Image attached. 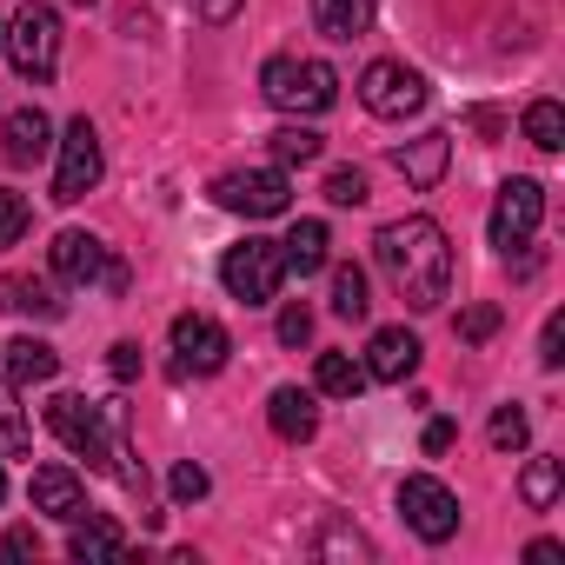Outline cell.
Here are the masks:
<instances>
[{
	"label": "cell",
	"mask_w": 565,
	"mask_h": 565,
	"mask_svg": "<svg viewBox=\"0 0 565 565\" xmlns=\"http://www.w3.org/2000/svg\"><path fill=\"white\" fill-rule=\"evenodd\" d=\"M373 253H380V273L393 279V294L413 313H433V307L452 300V246H446V226L439 220H426V213L386 220L373 233Z\"/></svg>",
	"instance_id": "cell-1"
},
{
	"label": "cell",
	"mask_w": 565,
	"mask_h": 565,
	"mask_svg": "<svg viewBox=\"0 0 565 565\" xmlns=\"http://www.w3.org/2000/svg\"><path fill=\"white\" fill-rule=\"evenodd\" d=\"M259 87L279 114H327L340 100V74L327 61H294V54H273L259 67Z\"/></svg>",
	"instance_id": "cell-2"
},
{
	"label": "cell",
	"mask_w": 565,
	"mask_h": 565,
	"mask_svg": "<svg viewBox=\"0 0 565 565\" xmlns=\"http://www.w3.org/2000/svg\"><path fill=\"white\" fill-rule=\"evenodd\" d=\"M127 419V406H87L81 393H61L54 406H47V426H54V439L67 446V452H81L87 466H107V452H114V426Z\"/></svg>",
	"instance_id": "cell-3"
},
{
	"label": "cell",
	"mask_w": 565,
	"mask_h": 565,
	"mask_svg": "<svg viewBox=\"0 0 565 565\" xmlns=\"http://www.w3.org/2000/svg\"><path fill=\"white\" fill-rule=\"evenodd\" d=\"M279 279H287L279 239H239V246H226V259H220V287H226L239 307H273Z\"/></svg>",
	"instance_id": "cell-4"
},
{
	"label": "cell",
	"mask_w": 565,
	"mask_h": 565,
	"mask_svg": "<svg viewBox=\"0 0 565 565\" xmlns=\"http://www.w3.org/2000/svg\"><path fill=\"white\" fill-rule=\"evenodd\" d=\"M8 61H14V74L21 81H54V67H61V14L54 8H41V0H28V8L8 21Z\"/></svg>",
	"instance_id": "cell-5"
},
{
	"label": "cell",
	"mask_w": 565,
	"mask_h": 565,
	"mask_svg": "<svg viewBox=\"0 0 565 565\" xmlns=\"http://www.w3.org/2000/svg\"><path fill=\"white\" fill-rule=\"evenodd\" d=\"M213 200L226 213H246V220H273L294 206V186H287V167H246V173H220L213 180Z\"/></svg>",
	"instance_id": "cell-6"
},
{
	"label": "cell",
	"mask_w": 565,
	"mask_h": 565,
	"mask_svg": "<svg viewBox=\"0 0 565 565\" xmlns=\"http://www.w3.org/2000/svg\"><path fill=\"white\" fill-rule=\"evenodd\" d=\"M100 173H107V153H100V134H94V120L81 114V120H67V134H61V167H54V200H61V206H74V200H87V193L100 186Z\"/></svg>",
	"instance_id": "cell-7"
},
{
	"label": "cell",
	"mask_w": 565,
	"mask_h": 565,
	"mask_svg": "<svg viewBox=\"0 0 565 565\" xmlns=\"http://www.w3.org/2000/svg\"><path fill=\"white\" fill-rule=\"evenodd\" d=\"M360 100H366L373 120H406V114L426 107V81H419L406 61H373V67L360 74Z\"/></svg>",
	"instance_id": "cell-8"
},
{
	"label": "cell",
	"mask_w": 565,
	"mask_h": 565,
	"mask_svg": "<svg viewBox=\"0 0 565 565\" xmlns=\"http://www.w3.org/2000/svg\"><path fill=\"white\" fill-rule=\"evenodd\" d=\"M399 512H406V525H413L426 545H446V539L459 532V499H452L439 479H426V472H413V479L399 486Z\"/></svg>",
	"instance_id": "cell-9"
},
{
	"label": "cell",
	"mask_w": 565,
	"mask_h": 565,
	"mask_svg": "<svg viewBox=\"0 0 565 565\" xmlns=\"http://www.w3.org/2000/svg\"><path fill=\"white\" fill-rule=\"evenodd\" d=\"M539 220H545V186H539V180H505L499 200H492V246H499V253L525 246V239L539 233Z\"/></svg>",
	"instance_id": "cell-10"
},
{
	"label": "cell",
	"mask_w": 565,
	"mask_h": 565,
	"mask_svg": "<svg viewBox=\"0 0 565 565\" xmlns=\"http://www.w3.org/2000/svg\"><path fill=\"white\" fill-rule=\"evenodd\" d=\"M173 373H220L226 366V353H233V340H226V327L220 320H206V313H180L173 320Z\"/></svg>",
	"instance_id": "cell-11"
},
{
	"label": "cell",
	"mask_w": 565,
	"mask_h": 565,
	"mask_svg": "<svg viewBox=\"0 0 565 565\" xmlns=\"http://www.w3.org/2000/svg\"><path fill=\"white\" fill-rule=\"evenodd\" d=\"M47 266H54V279H67V287H94V279L107 273V246H100L94 233L67 226V233H54V246H47Z\"/></svg>",
	"instance_id": "cell-12"
},
{
	"label": "cell",
	"mask_w": 565,
	"mask_h": 565,
	"mask_svg": "<svg viewBox=\"0 0 565 565\" xmlns=\"http://www.w3.org/2000/svg\"><path fill=\"white\" fill-rule=\"evenodd\" d=\"M393 167H399V180L406 186H419V193H433L439 180H446V167H452V134H419V140H406V147H393Z\"/></svg>",
	"instance_id": "cell-13"
},
{
	"label": "cell",
	"mask_w": 565,
	"mask_h": 565,
	"mask_svg": "<svg viewBox=\"0 0 565 565\" xmlns=\"http://www.w3.org/2000/svg\"><path fill=\"white\" fill-rule=\"evenodd\" d=\"M413 373H419V340H413L406 327H380L373 347H366V380L399 386V380H413Z\"/></svg>",
	"instance_id": "cell-14"
},
{
	"label": "cell",
	"mask_w": 565,
	"mask_h": 565,
	"mask_svg": "<svg viewBox=\"0 0 565 565\" xmlns=\"http://www.w3.org/2000/svg\"><path fill=\"white\" fill-rule=\"evenodd\" d=\"M0 147H8L14 167H34V160H47V147H54V120H47L41 107H14L8 120H0Z\"/></svg>",
	"instance_id": "cell-15"
},
{
	"label": "cell",
	"mask_w": 565,
	"mask_h": 565,
	"mask_svg": "<svg viewBox=\"0 0 565 565\" xmlns=\"http://www.w3.org/2000/svg\"><path fill=\"white\" fill-rule=\"evenodd\" d=\"M28 499H34V512H47V519H81L87 512V486L67 472V466H41L34 472V486H28Z\"/></svg>",
	"instance_id": "cell-16"
},
{
	"label": "cell",
	"mask_w": 565,
	"mask_h": 565,
	"mask_svg": "<svg viewBox=\"0 0 565 565\" xmlns=\"http://www.w3.org/2000/svg\"><path fill=\"white\" fill-rule=\"evenodd\" d=\"M266 419H273V433L287 439V446H307V439L320 433V406H313V393H300V386H273Z\"/></svg>",
	"instance_id": "cell-17"
},
{
	"label": "cell",
	"mask_w": 565,
	"mask_h": 565,
	"mask_svg": "<svg viewBox=\"0 0 565 565\" xmlns=\"http://www.w3.org/2000/svg\"><path fill=\"white\" fill-rule=\"evenodd\" d=\"M327 246H333V233H327V220H300L287 239H279V259H287V273H320L327 266Z\"/></svg>",
	"instance_id": "cell-18"
},
{
	"label": "cell",
	"mask_w": 565,
	"mask_h": 565,
	"mask_svg": "<svg viewBox=\"0 0 565 565\" xmlns=\"http://www.w3.org/2000/svg\"><path fill=\"white\" fill-rule=\"evenodd\" d=\"M0 353H8V380H14V386H47V380L61 373V353H54L47 340H34V333L14 340V347H0Z\"/></svg>",
	"instance_id": "cell-19"
},
{
	"label": "cell",
	"mask_w": 565,
	"mask_h": 565,
	"mask_svg": "<svg viewBox=\"0 0 565 565\" xmlns=\"http://www.w3.org/2000/svg\"><path fill=\"white\" fill-rule=\"evenodd\" d=\"M313 28L327 41H360L373 28V0H313Z\"/></svg>",
	"instance_id": "cell-20"
},
{
	"label": "cell",
	"mask_w": 565,
	"mask_h": 565,
	"mask_svg": "<svg viewBox=\"0 0 565 565\" xmlns=\"http://www.w3.org/2000/svg\"><path fill=\"white\" fill-rule=\"evenodd\" d=\"M0 307H8V313H21V320H61V300H54V287H47V279H28V273H14L8 287H0Z\"/></svg>",
	"instance_id": "cell-21"
},
{
	"label": "cell",
	"mask_w": 565,
	"mask_h": 565,
	"mask_svg": "<svg viewBox=\"0 0 565 565\" xmlns=\"http://www.w3.org/2000/svg\"><path fill=\"white\" fill-rule=\"evenodd\" d=\"M67 552H74V558H120V552H127V532H120V525H107V519H87V512H81V519H74Z\"/></svg>",
	"instance_id": "cell-22"
},
{
	"label": "cell",
	"mask_w": 565,
	"mask_h": 565,
	"mask_svg": "<svg viewBox=\"0 0 565 565\" xmlns=\"http://www.w3.org/2000/svg\"><path fill=\"white\" fill-rule=\"evenodd\" d=\"M313 386H320L327 399H353V393L366 386V366H360L353 353H320V366H313Z\"/></svg>",
	"instance_id": "cell-23"
},
{
	"label": "cell",
	"mask_w": 565,
	"mask_h": 565,
	"mask_svg": "<svg viewBox=\"0 0 565 565\" xmlns=\"http://www.w3.org/2000/svg\"><path fill=\"white\" fill-rule=\"evenodd\" d=\"M558 492H565V459H532L525 479H519V499H525L532 512H552Z\"/></svg>",
	"instance_id": "cell-24"
},
{
	"label": "cell",
	"mask_w": 565,
	"mask_h": 565,
	"mask_svg": "<svg viewBox=\"0 0 565 565\" xmlns=\"http://www.w3.org/2000/svg\"><path fill=\"white\" fill-rule=\"evenodd\" d=\"M34 452V433L14 406V380H0V459H28Z\"/></svg>",
	"instance_id": "cell-25"
},
{
	"label": "cell",
	"mask_w": 565,
	"mask_h": 565,
	"mask_svg": "<svg viewBox=\"0 0 565 565\" xmlns=\"http://www.w3.org/2000/svg\"><path fill=\"white\" fill-rule=\"evenodd\" d=\"M266 147H273V167H313L327 140H320L313 127H279V134H273Z\"/></svg>",
	"instance_id": "cell-26"
},
{
	"label": "cell",
	"mask_w": 565,
	"mask_h": 565,
	"mask_svg": "<svg viewBox=\"0 0 565 565\" xmlns=\"http://www.w3.org/2000/svg\"><path fill=\"white\" fill-rule=\"evenodd\" d=\"M525 140H532L539 153H558V147H565V107H558V100H532V107H525Z\"/></svg>",
	"instance_id": "cell-27"
},
{
	"label": "cell",
	"mask_w": 565,
	"mask_h": 565,
	"mask_svg": "<svg viewBox=\"0 0 565 565\" xmlns=\"http://www.w3.org/2000/svg\"><path fill=\"white\" fill-rule=\"evenodd\" d=\"M366 273L360 266H333V313L340 320H366Z\"/></svg>",
	"instance_id": "cell-28"
},
{
	"label": "cell",
	"mask_w": 565,
	"mask_h": 565,
	"mask_svg": "<svg viewBox=\"0 0 565 565\" xmlns=\"http://www.w3.org/2000/svg\"><path fill=\"white\" fill-rule=\"evenodd\" d=\"M28 200L14 193V186H0V253H8V246H21V233H28Z\"/></svg>",
	"instance_id": "cell-29"
},
{
	"label": "cell",
	"mask_w": 565,
	"mask_h": 565,
	"mask_svg": "<svg viewBox=\"0 0 565 565\" xmlns=\"http://www.w3.org/2000/svg\"><path fill=\"white\" fill-rule=\"evenodd\" d=\"M525 439H532V419H525L519 406H499V413H492V446H499V452H519Z\"/></svg>",
	"instance_id": "cell-30"
},
{
	"label": "cell",
	"mask_w": 565,
	"mask_h": 565,
	"mask_svg": "<svg viewBox=\"0 0 565 565\" xmlns=\"http://www.w3.org/2000/svg\"><path fill=\"white\" fill-rule=\"evenodd\" d=\"M327 200L333 206H366V173L360 167H333L327 173Z\"/></svg>",
	"instance_id": "cell-31"
},
{
	"label": "cell",
	"mask_w": 565,
	"mask_h": 565,
	"mask_svg": "<svg viewBox=\"0 0 565 565\" xmlns=\"http://www.w3.org/2000/svg\"><path fill=\"white\" fill-rule=\"evenodd\" d=\"M167 486H173V499H180V505H193V499H206V466H193V459H180Z\"/></svg>",
	"instance_id": "cell-32"
},
{
	"label": "cell",
	"mask_w": 565,
	"mask_h": 565,
	"mask_svg": "<svg viewBox=\"0 0 565 565\" xmlns=\"http://www.w3.org/2000/svg\"><path fill=\"white\" fill-rule=\"evenodd\" d=\"M492 333H499V307H466V313H459V340L479 347V340H492Z\"/></svg>",
	"instance_id": "cell-33"
},
{
	"label": "cell",
	"mask_w": 565,
	"mask_h": 565,
	"mask_svg": "<svg viewBox=\"0 0 565 565\" xmlns=\"http://www.w3.org/2000/svg\"><path fill=\"white\" fill-rule=\"evenodd\" d=\"M307 340H313V313L287 307V313H279V347H307Z\"/></svg>",
	"instance_id": "cell-34"
},
{
	"label": "cell",
	"mask_w": 565,
	"mask_h": 565,
	"mask_svg": "<svg viewBox=\"0 0 565 565\" xmlns=\"http://www.w3.org/2000/svg\"><path fill=\"white\" fill-rule=\"evenodd\" d=\"M558 347H565V320L552 313V320H545V333H539V360H545V366H558V360H565Z\"/></svg>",
	"instance_id": "cell-35"
},
{
	"label": "cell",
	"mask_w": 565,
	"mask_h": 565,
	"mask_svg": "<svg viewBox=\"0 0 565 565\" xmlns=\"http://www.w3.org/2000/svg\"><path fill=\"white\" fill-rule=\"evenodd\" d=\"M239 8H246V0H193V14H200V21H213V28H226Z\"/></svg>",
	"instance_id": "cell-36"
},
{
	"label": "cell",
	"mask_w": 565,
	"mask_h": 565,
	"mask_svg": "<svg viewBox=\"0 0 565 565\" xmlns=\"http://www.w3.org/2000/svg\"><path fill=\"white\" fill-rule=\"evenodd\" d=\"M0 552H8V558H34V552H41V539H34L28 525H14L8 539H0Z\"/></svg>",
	"instance_id": "cell-37"
},
{
	"label": "cell",
	"mask_w": 565,
	"mask_h": 565,
	"mask_svg": "<svg viewBox=\"0 0 565 565\" xmlns=\"http://www.w3.org/2000/svg\"><path fill=\"white\" fill-rule=\"evenodd\" d=\"M134 373H140V347L120 340V347H114V380H134Z\"/></svg>",
	"instance_id": "cell-38"
},
{
	"label": "cell",
	"mask_w": 565,
	"mask_h": 565,
	"mask_svg": "<svg viewBox=\"0 0 565 565\" xmlns=\"http://www.w3.org/2000/svg\"><path fill=\"white\" fill-rule=\"evenodd\" d=\"M525 558H532V565H552V558H565V545H558V539H532Z\"/></svg>",
	"instance_id": "cell-39"
},
{
	"label": "cell",
	"mask_w": 565,
	"mask_h": 565,
	"mask_svg": "<svg viewBox=\"0 0 565 565\" xmlns=\"http://www.w3.org/2000/svg\"><path fill=\"white\" fill-rule=\"evenodd\" d=\"M446 446H452V419H433L426 426V452H446Z\"/></svg>",
	"instance_id": "cell-40"
},
{
	"label": "cell",
	"mask_w": 565,
	"mask_h": 565,
	"mask_svg": "<svg viewBox=\"0 0 565 565\" xmlns=\"http://www.w3.org/2000/svg\"><path fill=\"white\" fill-rule=\"evenodd\" d=\"M0 499H8V472H0Z\"/></svg>",
	"instance_id": "cell-41"
},
{
	"label": "cell",
	"mask_w": 565,
	"mask_h": 565,
	"mask_svg": "<svg viewBox=\"0 0 565 565\" xmlns=\"http://www.w3.org/2000/svg\"><path fill=\"white\" fill-rule=\"evenodd\" d=\"M81 8H94V0H81Z\"/></svg>",
	"instance_id": "cell-42"
},
{
	"label": "cell",
	"mask_w": 565,
	"mask_h": 565,
	"mask_svg": "<svg viewBox=\"0 0 565 565\" xmlns=\"http://www.w3.org/2000/svg\"><path fill=\"white\" fill-rule=\"evenodd\" d=\"M0 34H8V21H0Z\"/></svg>",
	"instance_id": "cell-43"
}]
</instances>
